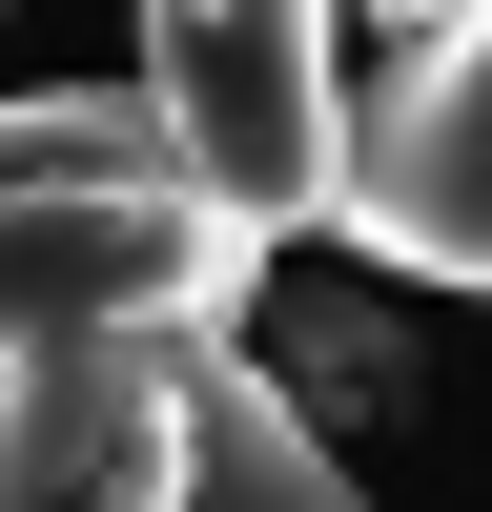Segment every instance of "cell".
<instances>
[{"mask_svg":"<svg viewBox=\"0 0 492 512\" xmlns=\"http://www.w3.org/2000/svg\"><path fill=\"white\" fill-rule=\"evenodd\" d=\"M0 512H369L328 472V410L267 369V328L144 308L0 369Z\"/></svg>","mask_w":492,"mask_h":512,"instance_id":"cell-1","label":"cell"},{"mask_svg":"<svg viewBox=\"0 0 492 512\" xmlns=\"http://www.w3.org/2000/svg\"><path fill=\"white\" fill-rule=\"evenodd\" d=\"M144 308L267 328V246L185 185L164 103H103V82L0 103V369L62 349V328H144Z\"/></svg>","mask_w":492,"mask_h":512,"instance_id":"cell-2","label":"cell"},{"mask_svg":"<svg viewBox=\"0 0 492 512\" xmlns=\"http://www.w3.org/2000/svg\"><path fill=\"white\" fill-rule=\"evenodd\" d=\"M349 0H144V103L185 144V185L226 205L246 246H308L349 226V144H369V82H349Z\"/></svg>","mask_w":492,"mask_h":512,"instance_id":"cell-3","label":"cell"},{"mask_svg":"<svg viewBox=\"0 0 492 512\" xmlns=\"http://www.w3.org/2000/svg\"><path fill=\"white\" fill-rule=\"evenodd\" d=\"M349 246L410 287L492 308V0L410 62H369V144H349Z\"/></svg>","mask_w":492,"mask_h":512,"instance_id":"cell-4","label":"cell"},{"mask_svg":"<svg viewBox=\"0 0 492 512\" xmlns=\"http://www.w3.org/2000/svg\"><path fill=\"white\" fill-rule=\"evenodd\" d=\"M267 369H287V390L328 410V431H349V410L390 390V328H369V308H287V328H267Z\"/></svg>","mask_w":492,"mask_h":512,"instance_id":"cell-5","label":"cell"}]
</instances>
